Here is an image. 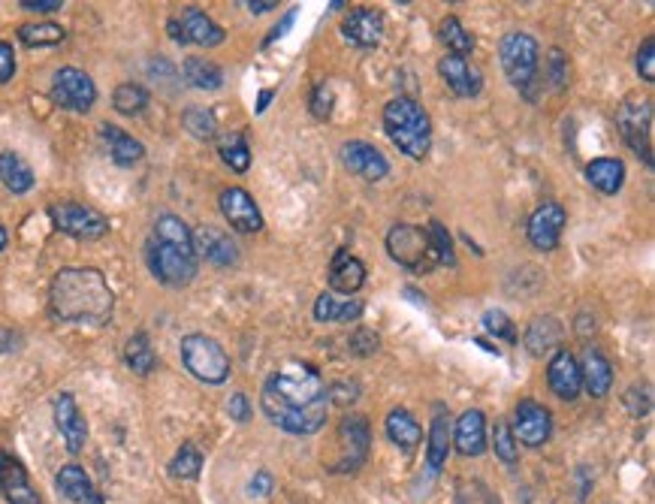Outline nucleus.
<instances>
[{
  "label": "nucleus",
  "instance_id": "f257e3e1",
  "mask_svg": "<svg viewBox=\"0 0 655 504\" xmlns=\"http://www.w3.org/2000/svg\"><path fill=\"white\" fill-rule=\"evenodd\" d=\"M260 405L272 426L290 435H314L330 414V390L308 366H284L263 384Z\"/></svg>",
  "mask_w": 655,
  "mask_h": 504
},
{
  "label": "nucleus",
  "instance_id": "f03ea898",
  "mask_svg": "<svg viewBox=\"0 0 655 504\" xmlns=\"http://www.w3.org/2000/svg\"><path fill=\"white\" fill-rule=\"evenodd\" d=\"M49 308L64 323H109L115 311V296L100 269L67 266L52 278Z\"/></svg>",
  "mask_w": 655,
  "mask_h": 504
},
{
  "label": "nucleus",
  "instance_id": "7ed1b4c3",
  "mask_svg": "<svg viewBox=\"0 0 655 504\" xmlns=\"http://www.w3.org/2000/svg\"><path fill=\"white\" fill-rule=\"evenodd\" d=\"M151 275L167 287H188L197 278L194 233L179 215H160L145 245Z\"/></svg>",
  "mask_w": 655,
  "mask_h": 504
},
{
  "label": "nucleus",
  "instance_id": "20e7f679",
  "mask_svg": "<svg viewBox=\"0 0 655 504\" xmlns=\"http://www.w3.org/2000/svg\"><path fill=\"white\" fill-rule=\"evenodd\" d=\"M384 130L390 142L411 160H426L432 148V121L411 97H396L384 106Z\"/></svg>",
  "mask_w": 655,
  "mask_h": 504
},
{
  "label": "nucleus",
  "instance_id": "39448f33",
  "mask_svg": "<svg viewBox=\"0 0 655 504\" xmlns=\"http://www.w3.org/2000/svg\"><path fill=\"white\" fill-rule=\"evenodd\" d=\"M499 58H502V70L508 82L532 97V85L538 82V67H541L538 40L526 31H511L499 43Z\"/></svg>",
  "mask_w": 655,
  "mask_h": 504
},
{
  "label": "nucleus",
  "instance_id": "423d86ee",
  "mask_svg": "<svg viewBox=\"0 0 655 504\" xmlns=\"http://www.w3.org/2000/svg\"><path fill=\"white\" fill-rule=\"evenodd\" d=\"M182 363L203 384H224L233 372V363L221 342L203 332H191L182 339Z\"/></svg>",
  "mask_w": 655,
  "mask_h": 504
},
{
  "label": "nucleus",
  "instance_id": "0eeeda50",
  "mask_svg": "<svg viewBox=\"0 0 655 504\" xmlns=\"http://www.w3.org/2000/svg\"><path fill=\"white\" fill-rule=\"evenodd\" d=\"M387 251L399 266L411 272H429L438 266L432 245H429V233L426 227H417V224H396L387 233Z\"/></svg>",
  "mask_w": 655,
  "mask_h": 504
},
{
  "label": "nucleus",
  "instance_id": "6e6552de",
  "mask_svg": "<svg viewBox=\"0 0 655 504\" xmlns=\"http://www.w3.org/2000/svg\"><path fill=\"white\" fill-rule=\"evenodd\" d=\"M49 218L61 233H67L73 239L91 242V239H103L109 233V221L97 209L82 206V203H70V200L67 203H52Z\"/></svg>",
  "mask_w": 655,
  "mask_h": 504
},
{
  "label": "nucleus",
  "instance_id": "1a4fd4ad",
  "mask_svg": "<svg viewBox=\"0 0 655 504\" xmlns=\"http://www.w3.org/2000/svg\"><path fill=\"white\" fill-rule=\"evenodd\" d=\"M52 100L67 112H88L97 100V85L85 70L61 67L52 79Z\"/></svg>",
  "mask_w": 655,
  "mask_h": 504
},
{
  "label": "nucleus",
  "instance_id": "9d476101",
  "mask_svg": "<svg viewBox=\"0 0 655 504\" xmlns=\"http://www.w3.org/2000/svg\"><path fill=\"white\" fill-rule=\"evenodd\" d=\"M619 130L622 139L646 160V166H652V103L649 100H628L619 115Z\"/></svg>",
  "mask_w": 655,
  "mask_h": 504
},
{
  "label": "nucleus",
  "instance_id": "9b49d317",
  "mask_svg": "<svg viewBox=\"0 0 655 504\" xmlns=\"http://www.w3.org/2000/svg\"><path fill=\"white\" fill-rule=\"evenodd\" d=\"M565 224H568V212L562 209V203L547 200L532 212V218L526 224V236L538 251H556Z\"/></svg>",
  "mask_w": 655,
  "mask_h": 504
},
{
  "label": "nucleus",
  "instance_id": "f8f14e48",
  "mask_svg": "<svg viewBox=\"0 0 655 504\" xmlns=\"http://www.w3.org/2000/svg\"><path fill=\"white\" fill-rule=\"evenodd\" d=\"M339 154H342L345 170L354 173V176L363 179V182H381V179H387V173H390L387 157H384L372 142H363V139L345 142Z\"/></svg>",
  "mask_w": 655,
  "mask_h": 504
},
{
  "label": "nucleus",
  "instance_id": "ddd939ff",
  "mask_svg": "<svg viewBox=\"0 0 655 504\" xmlns=\"http://www.w3.org/2000/svg\"><path fill=\"white\" fill-rule=\"evenodd\" d=\"M514 438L517 444H526V447H541L550 441V432H553V414L535 402V399H523L517 405V417H514Z\"/></svg>",
  "mask_w": 655,
  "mask_h": 504
},
{
  "label": "nucleus",
  "instance_id": "4468645a",
  "mask_svg": "<svg viewBox=\"0 0 655 504\" xmlns=\"http://www.w3.org/2000/svg\"><path fill=\"white\" fill-rule=\"evenodd\" d=\"M221 215L224 221L236 230V233H260L263 230V215L260 206L254 203V197L245 188H227L218 197Z\"/></svg>",
  "mask_w": 655,
  "mask_h": 504
},
{
  "label": "nucleus",
  "instance_id": "2eb2a0df",
  "mask_svg": "<svg viewBox=\"0 0 655 504\" xmlns=\"http://www.w3.org/2000/svg\"><path fill=\"white\" fill-rule=\"evenodd\" d=\"M339 444H342V459L336 462L333 471H357L369 456V444H372L369 423L357 414L345 417L339 426Z\"/></svg>",
  "mask_w": 655,
  "mask_h": 504
},
{
  "label": "nucleus",
  "instance_id": "dca6fc26",
  "mask_svg": "<svg viewBox=\"0 0 655 504\" xmlns=\"http://www.w3.org/2000/svg\"><path fill=\"white\" fill-rule=\"evenodd\" d=\"M194 254L218 269L239 263V245L233 242V236L224 233L221 227H212V224H206L194 233Z\"/></svg>",
  "mask_w": 655,
  "mask_h": 504
},
{
  "label": "nucleus",
  "instance_id": "f3484780",
  "mask_svg": "<svg viewBox=\"0 0 655 504\" xmlns=\"http://www.w3.org/2000/svg\"><path fill=\"white\" fill-rule=\"evenodd\" d=\"M342 34L357 49H375L381 43V37H384V16H381V10H372V7L351 10V16L342 22Z\"/></svg>",
  "mask_w": 655,
  "mask_h": 504
},
{
  "label": "nucleus",
  "instance_id": "a211bd4d",
  "mask_svg": "<svg viewBox=\"0 0 655 504\" xmlns=\"http://www.w3.org/2000/svg\"><path fill=\"white\" fill-rule=\"evenodd\" d=\"M547 381H550V390L562 399V402H574L583 390V381H580V366L574 360V354L568 348H559L550 363H547Z\"/></svg>",
  "mask_w": 655,
  "mask_h": 504
},
{
  "label": "nucleus",
  "instance_id": "6ab92c4d",
  "mask_svg": "<svg viewBox=\"0 0 655 504\" xmlns=\"http://www.w3.org/2000/svg\"><path fill=\"white\" fill-rule=\"evenodd\" d=\"M438 73L456 97H477L483 88V73L459 55H444L438 61Z\"/></svg>",
  "mask_w": 655,
  "mask_h": 504
},
{
  "label": "nucleus",
  "instance_id": "aec40b11",
  "mask_svg": "<svg viewBox=\"0 0 655 504\" xmlns=\"http://www.w3.org/2000/svg\"><path fill=\"white\" fill-rule=\"evenodd\" d=\"M55 426L64 435L70 453H79L85 447L88 423H85V417H82V411H79V405H76V399L70 393H58L55 396Z\"/></svg>",
  "mask_w": 655,
  "mask_h": 504
},
{
  "label": "nucleus",
  "instance_id": "412c9836",
  "mask_svg": "<svg viewBox=\"0 0 655 504\" xmlns=\"http://www.w3.org/2000/svg\"><path fill=\"white\" fill-rule=\"evenodd\" d=\"M0 495L10 504H40L37 489L31 486L25 468L10 453H0Z\"/></svg>",
  "mask_w": 655,
  "mask_h": 504
},
{
  "label": "nucleus",
  "instance_id": "4be33fe9",
  "mask_svg": "<svg viewBox=\"0 0 655 504\" xmlns=\"http://www.w3.org/2000/svg\"><path fill=\"white\" fill-rule=\"evenodd\" d=\"M330 293L336 296H354L363 284H366V266L363 260H357L348 248H339L333 254V263H330Z\"/></svg>",
  "mask_w": 655,
  "mask_h": 504
},
{
  "label": "nucleus",
  "instance_id": "5701e85b",
  "mask_svg": "<svg viewBox=\"0 0 655 504\" xmlns=\"http://www.w3.org/2000/svg\"><path fill=\"white\" fill-rule=\"evenodd\" d=\"M577 366H580V381H583L586 393L592 399H604L610 393V387H613V366H610V360L601 351L586 348L583 360Z\"/></svg>",
  "mask_w": 655,
  "mask_h": 504
},
{
  "label": "nucleus",
  "instance_id": "b1692460",
  "mask_svg": "<svg viewBox=\"0 0 655 504\" xmlns=\"http://www.w3.org/2000/svg\"><path fill=\"white\" fill-rule=\"evenodd\" d=\"M179 22V28H182V37H185V43H197V46H206V49H212V46H221L224 43V28L221 25H215L203 10H197V7H185V13H182V19H176Z\"/></svg>",
  "mask_w": 655,
  "mask_h": 504
},
{
  "label": "nucleus",
  "instance_id": "393cba45",
  "mask_svg": "<svg viewBox=\"0 0 655 504\" xmlns=\"http://www.w3.org/2000/svg\"><path fill=\"white\" fill-rule=\"evenodd\" d=\"M453 444L462 456H480L486 450V417L477 408H468L459 420H456V432H453Z\"/></svg>",
  "mask_w": 655,
  "mask_h": 504
},
{
  "label": "nucleus",
  "instance_id": "a878e982",
  "mask_svg": "<svg viewBox=\"0 0 655 504\" xmlns=\"http://www.w3.org/2000/svg\"><path fill=\"white\" fill-rule=\"evenodd\" d=\"M55 486L73 504H103V495L94 489V483L82 465H64L55 477Z\"/></svg>",
  "mask_w": 655,
  "mask_h": 504
},
{
  "label": "nucleus",
  "instance_id": "bb28decb",
  "mask_svg": "<svg viewBox=\"0 0 655 504\" xmlns=\"http://www.w3.org/2000/svg\"><path fill=\"white\" fill-rule=\"evenodd\" d=\"M360 317H363L360 299H342L330 290L314 299V320H320V323H351Z\"/></svg>",
  "mask_w": 655,
  "mask_h": 504
},
{
  "label": "nucleus",
  "instance_id": "cd10ccee",
  "mask_svg": "<svg viewBox=\"0 0 655 504\" xmlns=\"http://www.w3.org/2000/svg\"><path fill=\"white\" fill-rule=\"evenodd\" d=\"M586 182H589L595 191L613 197V194H619L622 185H625V163H622L619 157H598V160H592V163L586 166Z\"/></svg>",
  "mask_w": 655,
  "mask_h": 504
},
{
  "label": "nucleus",
  "instance_id": "c85d7f7f",
  "mask_svg": "<svg viewBox=\"0 0 655 504\" xmlns=\"http://www.w3.org/2000/svg\"><path fill=\"white\" fill-rule=\"evenodd\" d=\"M562 323L559 317H535L526 329V348L532 357H544L550 351H559V342H562Z\"/></svg>",
  "mask_w": 655,
  "mask_h": 504
},
{
  "label": "nucleus",
  "instance_id": "c756f323",
  "mask_svg": "<svg viewBox=\"0 0 655 504\" xmlns=\"http://www.w3.org/2000/svg\"><path fill=\"white\" fill-rule=\"evenodd\" d=\"M100 136L109 148V157L118 163V166H133L145 157V145L139 139H133L130 133H124L121 127L115 124H103L100 127Z\"/></svg>",
  "mask_w": 655,
  "mask_h": 504
},
{
  "label": "nucleus",
  "instance_id": "7c9ffc66",
  "mask_svg": "<svg viewBox=\"0 0 655 504\" xmlns=\"http://www.w3.org/2000/svg\"><path fill=\"white\" fill-rule=\"evenodd\" d=\"M450 453V414L444 405H435V417H432V429H429V447H426V459H429V471L438 474L447 462Z\"/></svg>",
  "mask_w": 655,
  "mask_h": 504
},
{
  "label": "nucleus",
  "instance_id": "2f4dec72",
  "mask_svg": "<svg viewBox=\"0 0 655 504\" xmlns=\"http://www.w3.org/2000/svg\"><path fill=\"white\" fill-rule=\"evenodd\" d=\"M387 438H390L396 447H402V450H414V447L420 444V438H423V429H420V423L414 420L411 411L393 408V411L387 414Z\"/></svg>",
  "mask_w": 655,
  "mask_h": 504
},
{
  "label": "nucleus",
  "instance_id": "473e14b6",
  "mask_svg": "<svg viewBox=\"0 0 655 504\" xmlns=\"http://www.w3.org/2000/svg\"><path fill=\"white\" fill-rule=\"evenodd\" d=\"M0 182L13 194H28L34 188V170L16 151H0Z\"/></svg>",
  "mask_w": 655,
  "mask_h": 504
},
{
  "label": "nucleus",
  "instance_id": "72a5a7b5",
  "mask_svg": "<svg viewBox=\"0 0 655 504\" xmlns=\"http://www.w3.org/2000/svg\"><path fill=\"white\" fill-rule=\"evenodd\" d=\"M182 73H185V82H191L200 91H218L224 85V70L206 58H188L182 64Z\"/></svg>",
  "mask_w": 655,
  "mask_h": 504
},
{
  "label": "nucleus",
  "instance_id": "f704fd0d",
  "mask_svg": "<svg viewBox=\"0 0 655 504\" xmlns=\"http://www.w3.org/2000/svg\"><path fill=\"white\" fill-rule=\"evenodd\" d=\"M124 363H127L136 375L154 372L157 357H154V348H151V342H148L145 332H133L130 339H127V345H124Z\"/></svg>",
  "mask_w": 655,
  "mask_h": 504
},
{
  "label": "nucleus",
  "instance_id": "c9c22d12",
  "mask_svg": "<svg viewBox=\"0 0 655 504\" xmlns=\"http://www.w3.org/2000/svg\"><path fill=\"white\" fill-rule=\"evenodd\" d=\"M438 37H441V43L450 49V55L468 58V55L474 52V34H468L465 25H462L456 16L441 19V25H438Z\"/></svg>",
  "mask_w": 655,
  "mask_h": 504
},
{
  "label": "nucleus",
  "instance_id": "e433bc0d",
  "mask_svg": "<svg viewBox=\"0 0 655 504\" xmlns=\"http://www.w3.org/2000/svg\"><path fill=\"white\" fill-rule=\"evenodd\" d=\"M182 124H185V130H188L194 139L209 142V139L218 136V118H215V112L206 109V106H191V109H185Z\"/></svg>",
  "mask_w": 655,
  "mask_h": 504
},
{
  "label": "nucleus",
  "instance_id": "4c0bfd02",
  "mask_svg": "<svg viewBox=\"0 0 655 504\" xmlns=\"http://www.w3.org/2000/svg\"><path fill=\"white\" fill-rule=\"evenodd\" d=\"M67 31L61 25H52V22H43V25H25L19 28V40L31 49H43V46H58L64 43Z\"/></svg>",
  "mask_w": 655,
  "mask_h": 504
},
{
  "label": "nucleus",
  "instance_id": "58836bf2",
  "mask_svg": "<svg viewBox=\"0 0 655 504\" xmlns=\"http://www.w3.org/2000/svg\"><path fill=\"white\" fill-rule=\"evenodd\" d=\"M112 106L121 112V115H139L145 106H148V91L136 82H124L115 88L112 94Z\"/></svg>",
  "mask_w": 655,
  "mask_h": 504
},
{
  "label": "nucleus",
  "instance_id": "ea45409f",
  "mask_svg": "<svg viewBox=\"0 0 655 504\" xmlns=\"http://www.w3.org/2000/svg\"><path fill=\"white\" fill-rule=\"evenodd\" d=\"M200 468H203V453H200L191 441L182 444L179 453H176L173 462H170V474L179 477V480H194V477H200Z\"/></svg>",
  "mask_w": 655,
  "mask_h": 504
},
{
  "label": "nucleus",
  "instance_id": "a19ab883",
  "mask_svg": "<svg viewBox=\"0 0 655 504\" xmlns=\"http://www.w3.org/2000/svg\"><path fill=\"white\" fill-rule=\"evenodd\" d=\"M426 233H429V245H432V254H435V260H438V263H447V266H453V263H456V254H453V239H450L447 227H444V224H438V221H432V224L426 227Z\"/></svg>",
  "mask_w": 655,
  "mask_h": 504
},
{
  "label": "nucleus",
  "instance_id": "79ce46f5",
  "mask_svg": "<svg viewBox=\"0 0 655 504\" xmlns=\"http://www.w3.org/2000/svg\"><path fill=\"white\" fill-rule=\"evenodd\" d=\"M493 450H496V456H499L502 462L517 465V459H520V444H517V438H514V432H511L508 423H496V429H493Z\"/></svg>",
  "mask_w": 655,
  "mask_h": 504
},
{
  "label": "nucleus",
  "instance_id": "37998d69",
  "mask_svg": "<svg viewBox=\"0 0 655 504\" xmlns=\"http://www.w3.org/2000/svg\"><path fill=\"white\" fill-rule=\"evenodd\" d=\"M221 160L230 166L233 173H245L248 166H251V148H248L245 136H236V139H230V142L221 148Z\"/></svg>",
  "mask_w": 655,
  "mask_h": 504
},
{
  "label": "nucleus",
  "instance_id": "c03bdc74",
  "mask_svg": "<svg viewBox=\"0 0 655 504\" xmlns=\"http://www.w3.org/2000/svg\"><path fill=\"white\" fill-rule=\"evenodd\" d=\"M483 329L486 332H493L496 339H505V342H517V329H514V323H511V317L505 314V311H499V308H493V311H486L483 314Z\"/></svg>",
  "mask_w": 655,
  "mask_h": 504
},
{
  "label": "nucleus",
  "instance_id": "a18cd8bd",
  "mask_svg": "<svg viewBox=\"0 0 655 504\" xmlns=\"http://www.w3.org/2000/svg\"><path fill=\"white\" fill-rule=\"evenodd\" d=\"M378 348H381V335L375 329H366V326H360L348 339V351L354 357H372V354H378Z\"/></svg>",
  "mask_w": 655,
  "mask_h": 504
},
{
  "label": "nucleus",
  "instance_id": "49530a36",
  "mask_svg": "<svg viewBox=\"0 0 655 504\" xmlns=\"http://www.w3.org/2000/svg\"><path fill=\"white\" fill-rule=\"evenodd\" d=\"M333 103H336V97H333V88L330 85H317L314 88V94H311V115L317 118V121H326L333 115Z\"/></svg>",
  "mask_w": 655,
  "mask_h": 504
},
{
  "label": "nucleus",
  "instance_id": "de8ad7c7",
  "mask_svg": "<svg viewBox=\"0 0 655 504\" xmlns=\"http://www.w3.org/2000/svg\"><path fill=\"white\" fill-rule=\"evenodd\" d=\"M637 73L643 82H655V40L646 37L637 49Z\"/></svg>",
  "mask_w": 655,
  "mask_h": 504
},
{
  "label": "nucleus",
  "instance_id": "09e8293b",
  "mask_svg": "<svg viewBox=\"0 0 655 504\" xmlns=\"http://www.w3.org/2000/svg\"><path fill=\"white\" fill-rule=\"evenodd\" d=\"M547 73H550V82L556 88H565L568 85V58L562 55V49H553L550 58H547Z\"/></svg>",
  "mask_w": 655,
  "mask_h": 504
},
{
  "label": "nucleus",
  "instance_id": "8fccbe9b",
  "mask_svg": "<svg viewBox=\"0 0 655 504\" xmlns=\"http://www.w3.org/2000/svg\"><path fill=\"white\" fill-rule=\"evenodd\" d=\"M148 76H151L154 82H160V85H170V82H176V79H179L176 67H173L167 58H160V55L148 61Z\"/></svg>",
  "mask_w": 655,
  "mask_h": 504
},
{
  "label": "nucleus",
  "instance_id": "3c124183",
  "mask_svg": "<svg viewBox=\"0 0 655 504\" xmlns=\"http://www.w3.org/2000/svg\"><path fill=\"white\" fill-rule=\"evenodd\" d=\"M16 76V52L10 43L0 40V85H7Z\"/></svg>",
  "mask_w": 655,
  "mask_h": 504
},
{
  "label": "nucleus",
  "instance_id": "603ef678",
  "mask_svg": "<svg viewBox=\"0 0 655 504\" xmlns=\"http://www.w3.org/2000/svg\"><path fill=\"white\" fill-rule=\"evenodd\" d=\"M272 489H275V477H272L269 471H257V474L251 477V483H248V495H251V498H266Z\"/></svg>",
  "mask_w": 655,
  "mask_h": 504
},
{
  "label": "nucleus",
  "instance_id": "864d4df0",
  "mask_svg": "<svg viewBox=\"0 0 655 504\" xmlns=\"http://www.w3.org/2000/svg\"><path fill=\"white\" fill-rule=\"evenodd\" d=\"M227 411H230V417H233L236 423H248V420H251V405H248V396H245V393H236V396H230V405H227Z\"/></svg>",
  "mask_w": 655,
  "mask_h": 504
},
{
  "label": "nucleus",
  "instance_id": "5fc2aeb1",
  "mask_svg": "<svg viewBox=\"0 0 655 504\" xmlns=\"http://www.w3.org/2000/svg\"><path fill=\"white\" fill-rule=\"evenodd\" d=\"M61 7H64V0H25L22 4V10L28 13H55Z\"/></svg>",
  "mask_w": 655,
  "mask_h": 504
},
{
  "label": "nucleus",
  "instance_id": "6e6d98bb",
  "mask_svg": "<svg viewBox=\"0 0 655 504\" xmlns=\"http://www.w3.org/2000/svg\"><path fill=\"white\" fill-rule=\"evenodd\" d=\"M293 16H296V13H293V10H290V13H287V16H284V22H281V25H275V28H272V34H269V37H266V46H269V43H272V40H281V37H284V31H287V28H290V25H293Z\"/></svg>",
  "mask_w": 655,
  "mask_h": 504
},
{
  "label": "nucleus",
  "instance_id": "4d7b16f0",
  "mask_svg": "<svg viewBox=\"0 0 655 504\" xmlns=\"http://www.w3.org/2000/svg\"><path fill=\"white\" fill-rule=\"evenodd\" d=\"M248 10H251L254 16H263V13H269V10H278V4H275V0H257V4L251 0Z\"/></svg>",
  "mask_w": 655,
  "mask_h": 504
},
{
  "label": "nucleus",
  "instance_id": "13d9d810",
  "mask_svg": "<svg viewBox=\"0 0 655 504\" xmlns=\"http://www.w3.org/2000/svg\"><path fill=\"white\" fill-rule=\"evenodd\" d=\"M167 31H170V37H173L176 43H185V37H182V28H179V22H176V19L167 25Z\"/></svg>",
  "mask_w": 655,
  "mask_h": 504
},
{
  "label": "nucleus",
  "instance_id": "bf43d9fd",
  "mask_svg": "<svg viewBox=\"0 0 655 504\" xmlns=\"http://www.w3.org/2000/svg\"><path fill=\"white\" fill-rule=\"evenodd\" d=\"M275 97V91H263L260 94V100H257V112H266V106H269V100Z\"/></svg>",
  "mask_w": 655,
  "mask_h": 504
},
{
  "label": "nucleus",
  "instance_id": "052dcab7",
  "mask_svg": "<svg viewBox=\"0 0 655 504\" xmlns=\"http://www.w3.org/2000/svg\"><path fill=\"white\" fill-rule=\"evenodd\" d=\"M7 239H10V236H7V227H4V224H0V251H4V248H7Z\"/></svg>",
  "mask_w": 655,
  "mask_h": 504
}]
</instances>
